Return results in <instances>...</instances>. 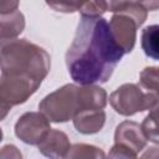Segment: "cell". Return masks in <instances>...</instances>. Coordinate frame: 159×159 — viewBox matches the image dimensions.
Instances as JSON below:
<instances>
[{"label":"cell","mask_w":159,"mask_h":159,"mask_svg":"<svg viewBox=\"0 0 159 159\" xmlns=\"http://www.w3.org/2000/svg\"><path fill=\"white\" fill-rule=\"evenodd\" d=\"M124 55L106 19L81 17L65 60L71 78L89 86L106 83Z\"/></svg>","instance_id":"obj_1"},{"label":"cell","mask_w":159,"mask_h":159,"mask_svg":"<svg viewBox=\"0 0 159 159\" xmlns=\"http://www.w3.org/2000/svg\"><path fill=\"white\" fill-rule=\"evenodd\" d=\"M1 75L32 80L42 83L51 68L46 50L26 39L1 41Z\"/></svg>","instance_id":"obj_2"},{"label":"cell","mask_w":159,"mask_h":159,"mask_svg":"<svg viewBox=\"0 0 159 159\" xmlns=\"http://www.w3.org/2000/svg\"><path fill=\"white\" fill-rule=\"evenodd\" d=\"M40 112L53 123H65L84 111L82 86L67 83L48 93L39 103Z\"/></svg>","instance_id":"obj_3"},{"label":"cell","mask_w":159,"mask_h":159,"mask_svg":"<svg viewBox=\"0 0 159 159\" xmlns=\"http://www.w3.org/2000/svg\"><path fill=\"white\" fill-rule=\"evenodd\" d=\"M109 103L118 114L129 117L139 112L150 111L159 101L153 93L144 91L139 84L124 83L111 93Z\"/></svg>","instance_id":"obj_4"},{"label":"cell","mask_w":159,"mask_h":159,"mask_svg":"<svg viewBox=\"0 0 159 159\" xmlns=\"http://www.w3.org/2000/svg\"><path fill=\"white\" fill-rule=\"evenodd\" d=\"M41 86L40 82L1 75L0 77V111L1 119L14 106L25 103Z\"/></svg>","instance_id":"obj_5"},{"label":"cell","mask_w":159,"mask_h":159,"mask_svg":"<svg viewBox=\"0 0 159 159\" xmlns=\"http://www.w3.org/2000/svg\"><path fill=\"white\" fill-rule=\"evenodd\" d=\"M50 120L41 112H26L15 123V135L24 143L39 145L50 133Z\"/></svg>","instance_id":"obj_6"},{"label":"cell","mask_w":159,"mask_h":159,"mask_svg":"<svg viewBox=\"0 0 159 159\" xmlns=\"http://www.w3.org/2000/svg\"><path fill=\"white\" fill-rule=\"evenodd\" d=\"M138 27L137 22L130 16L124 14H113L109 20V29L113 39L124 53H129L134 48Z\"/></svg>","instance_id":"obj_7"},{"label":"cell","mask_w":159,"mask_h":159,"mask_svg":"<svg viewBox=\"0 0 159 159\" xmlns=\"http://www.w3.org/2000/svg\"><path fill=\"white\" fill-rule=\"evenodd\" d=\"M147 137L142 129V125L134 120H123L116 127L114 144L122 145L138 154L147 145Z\"/></svg>","instance_id":"obj_8"},{"label":"cell","mask_w":159,"mask_h":159,"mask_svg":"<svg viewBox=\"0 0 159 159\" xmlns=\"http://www.w3.org/2000/svg\"><path fill=\"white\" fill-rule=\"evenodd\" d=\"M37 147L39 152L48 159H63L72 145L65 132L51 129L47 137Z\"/></svg>","instance_id":"obj_9"},{"label":"cell","mask_w":159,"mask_h":159,"mask_svg":"<svg viewBox=\"0 0 159 159\" xmlns=\"http://www.w3.org/2000/svg\"><path fill=\"white\" fill-rule=\"evenodd\" d=\"M25 29V16L17 9L0 12V40H15Z\"/></svg>","instance_id":"obj_10"},{"label":"cell","mask_w":159,"mask_h":159,"mask_svg":"<svg viewBox=\"0 0 159 159\" xmlns=\"http://www.w3.org/2000/svg\"><path fill=\"white\" fill-rule=\"evenodd\" d=\"M72 120L77 132L82 134H94L103 128L106 123V113L103 109L84 111L77 114Z\"/></svg>","instance_id":"obj_11"},{"label":"cell","mask_w":159,"mask_h":159,"mask_svg":"<svg viewBox=\"0 0 159 159\" xmlns=\"http://www.w3.org/2000/svg\"><path fill=\"white\" fill-rule=\"evenodd\" d=\"M108 10L113 14H124L130 16L138 26H142L147 20L148 10L142 1H108Z\"/></svg>","instance_id":"obj_12"},{"label":"cell","mask_w":159,"mask_h":159,"mask_svg":"<svg viewBox=\"0 0 159 159\" xmlns=\"http://www.w3.org/2000/svg\"><path fill=\"white\" fill-rule=\"evenodd\" d=\"M140 45L145 56L159 61V25H149L142 30Z\"/></svg>","instance_id":"obj_13"},{"label":"cell","mask_w":159,"mask_h":159,"mask_svg":"<svg viewBox=\"0 0 159 159\" xmlns=\"http://www.w3.org/2000/svg\"><path fill=\"white\" fill-rule=\"evenodd\" d=\"M63 159H108L106 153L92 144L76 143L71 147Z\"/></svg>","instance_id":"obj_14"},{"label":"cell","mask_w":159,"mask_h":159,"mask_svg":"<svg viewBox=\"0 0 159 159\" xmlns=\"http://www.w3.org/2000/svg\"><path fill=\"white\" fill-rule=\"evenodd\" d=\"M140 87L153 93L159 101V66H149L144 67L139 73Z\"/></svg>","instance_id":"obj_15"},{"label":"cell","mask_w":159,"mask_h":159,"mask_svg":"<svg viewBox=\"0 0 159 159\" xmlns=\"http://www.w3.org/2000/svg\"><path fill=\"white\" fill-rule=\"evenodd\" d=\"M140 125L147 139L152 143L159 144V103L149 111Z\"/></svg>","instance_id":"obj_16"},{"label":"cell","mask_w":159,"mask_h":159,"mask_svg":"<svg viewBox=\"0 0 159 159\" xmlns=\"http://www.w3.org/2000/svg\"><path fill=\"white\" fill-rule=\"evenodd\" d=\"M108 11V1H83L80 9L81 17H102Z\"/></svg>","instance_id":"obj_17"},{"label":"cell","mask_w":159,"mask_h":159,"mask_svg":"<svg viewBox=\"0 0 159 159\" xmlns=\"http://www.w3.org/2000/svg\"><path fill=\"white\" fill-rule=\"evenodd\" d=\"M107 157H108V159H138L135 153H133L128 148L118 145V144H114L111 148Z\"/></svg>","instance_id":"obj_18"},{"label":"cell","mask_w":159,"mask_h":159,"mask_svg":"<svg viewBox=\"0 0 159 159\" xmlns=\"http://www.w3.org/2000/svg\"><path fill=\"white\" fill-rule=\"evenodd\" d=\"M82 2L83 1H63V2H47V5L58 12L68 14V12L80 11Z\"/></svg>","instance_id":"obj_19"},{"label":"cell","mask_w":159,"mask_h":159,"mask_svg":"<svg viewBox=\"0 0 159 159\" xmlns=\"http://www.w3.org/2000/svg\"><path fill=\"white\" fill-rule=\"evenodd\" d=\"M0 159H24L20 149L14 144H6L0 150Z\"/></svg>","instance_id":"obj_20"},{"label":"cell","mask_w":159,"mask_h":159,"mask_svg":"<svg viewBox=\"0 0 159 159\" xmlns=\"http://www.w3.org/2000/svg\"><path fill=\"white\" fill-rule=\"evenodd\" d=\"M138 159H159V147H150Z\"/></svg>","instance_id":"obj_21"},{"label":"cell","mask_w":159,"mask_h":159,"mask_svg":"<svg viewBox=\"0 0 159 159\" xmlns=\"http://www.w3.org/2000/svg\"><path fill=\"white\" fill-rule=\"evenodd\" d=\"M19 9V2L17 1H9V0H2L0 1V12L5 11H12Z\"/></svg>","instance_id":"obj_22"},{"label":"cell","mask_w":159,"mask_h":159,"mask_svg":"<svg viewBox=\"0 0 159 159\" xmlns=\"http://www.w3.org/2000/svg\"><path fill=\"white\" fill-rule=\"evenodd\" d=\"M143 6L149 11V10H158L159 9V1H142Z\"/></svg>","instance_id":"obj_23"}]
</instances>
